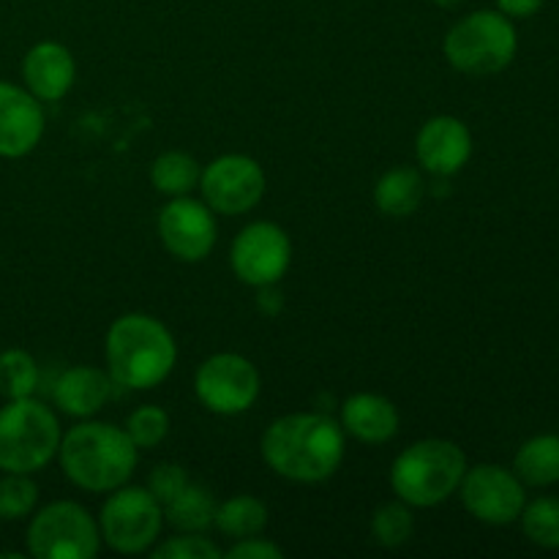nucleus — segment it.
I'll use <instances>...</instances> for the list:
<instances>
[{"instance_id":"nucleus-2","label":"nucleus","mask_w":559,"mask_h":559,"mask_svg":"<svg viewBox=\"0 0 559 559\" xmlns=\"http://www.w3.org/2000/svg\"><path fill=\"white\" fill-rule=\"evenodd\" d=\"M58 462L66 478L91 495H109L129 484L140 464V448L123 426L85 418L63 431Z\"/></svg>"},{"instance_id":"nucleus-33","label":"nucleus","mask_w":559,"mask_h":559,"mask_svg":"<svg viewBox=\"0 0 559 559\" xmlns=\"http://www.w3.org/2000/svg\"><path fill=\"white\" fill-rule=\"evenodd\" d=\"M435 5H440V9H456V5H462L464 0H431Z\"/></svg>"},{"instance_id":"nucleus-32","label":"nucleus","mask_w":559,"mask_h":559,"mask_svg":"<svg viewBox=\"0 0 559 559\" xmlns=\"http://www.w3.org/2000/svg\"><path fill=\"white\" fill-rule=\"evenodd\" d=\"M546 5V0H497V11H502L511 20H527V16L538 14Z\"/></svg>"},{"instance_id":"nucleus-27","label":"nucleus","mask_w":559,"mask_h":559,"mask_svg":"<svg viewBox=\"0 0 559 559\" xmlns=\"http://www.w3.org/2000/svg\"><path fill=\"white\" fill-rule=\"evenodd\" d=\"M38 508V484L33 475L5 473L0 478V522H22Z\"/></svg>"},{"instance_id":"nucleus-16","label":"nucleus","mask_w":559,"mask_h":559,"mask_svg":"<svg viewBox=\"0 0 559 559\" xmlns=\"http://www.w3.org/2000/svg\"><path fill=\"white\" fill-rule=\"evenodd\" d=\"M22 80L38 102H60L76 82V60L60 41H38L22 58Z\"/></svg>"},{"instance_id":"nucleus-3","label":"nucleus","mask_w":559,"mask_h":559,"mask_svg":"<svg viewBox=\"0 0 559 559\" xmlns=\"http://www.w3.org/2000/svg\"><path fill=\"white\" fill-rule=\"evenodd\" d=\"M104 358L115 385L151 391L173 374L178 364V344L162 320L142 311H129L107 328Z\"/></svg>"},{"instance_id":"nucleus-31","label":"nucleus","mask_w":559,"mask_h":559,"mask_svg":"<svg viewBox=\"0 0 559 559\" xmlns=\"http://www.w3.org/2000/svg\"><path fill=\"white\" fill-rule=\"evenodd\" d=\"M227 559H284V549L273 540L262 538V535H251V538L233 540L227 551H224Z\"/></svg>"},{"instance_id":"nucleus-23","label":"nucleus","mask_w":559,"mask_h":559,"mask_svg":"<svg viewBox=\"0 0 559 559\" xmlns=\"http://www.w3.org/2000/svg\"><path fill=\"white\" fill-rule=\"evenodd\" d=\"M513 473L530 486L559 484V437L540 435L524 442L513 459Z\"/></svg>"},{"instance_id":"nucleus-9","label":"nucleus","mask_w":559,"mask_h":559,"mask_svg":"<svg viewBox=\"0 0 559 559\" xmlns=\"http://www.w3.org/2000/svg\"><path fill=\"white\" fill-rule=\"evenodd\" d=\"M262 391L260 369L240 353L207 355L194 374V393L202 407L213 415L249 413Z\"/></svg>"},{"instance_id":"nucleus-10","label":"nucleus","mask_w":559,"mask_h":559,"mask_svg":"<svg viewBox=\"0 0 559 559\" xmlns=\"http://www.w3.org/2000/svg\"><path fill=\"white\" fill-rule=\"evenodd\" d=\"M202 202L218 216H246L262 202L267 189L265 169L246 153H224L202 167Z\"/></svg>"},{"instance_id":"nucleus-17","label":"nucleus","mask_w":559,"mask_h":559,"mask_svg":"<svg viewBox=\"0 0 559 559\" xmlns=\"http://www.w3.org/2000/svg\"><path fill=\"white\" fill-rule=\"evenodd\" d=\"M115 380L109 371L98 369V366H71L58 377L52 388L55 409L76 420L93 418L107 407L112 399Z\"/></svg>"},{"instance_id":"nucleus-15","label":"nucleus","mask_w":559,"mask_h":559,"mask_svg":"<svg viewBox=\"0 0 559 559\" xmlns=\"http://www.w3.org/2000/svg\"><path fill=\"white\" fill-rule=\"evenodd\" d=\"M47 118L27 87L0 80V158H25L41 142Z\"/></svg>"},{"instance_id":"nucleus-12","label":"nucleus","mask_w":559,"mask_h":559,"mask_svg":"<svg viewBox=\"0 0 559 559\" xmlns=\"http://www.w3.org/2000/svg\"><path fill=\"white\" fill-rule=\"evenodd\" d=\"M459 497L469 516L491 524V527L519 522L524 506H527V495H524V484L519 480V475L500 464L467 467L462 484H459Z\"/></svg>"},{"instance_id":"nucleus-28","label":"nucleus","mask_w":559,"mask_h":559,"mask_svg":"<svg viewBox=\"0 0 559 559\" xmlns=\"http://www.w3.org/2000/svg\"><path fill=\"white\" fill-rule=\"evenodd\" d=\"M123 429L140 451L158 448L169 435V413L158 404H142L126 418Z\"/></svg>"},{"instance_id":"nucleus-20","label":"nucleus","mask_w":559,"mask_h":559,"mask_svg":"<svg viewBox=\"0 0 559 559\" xmlns=\"http://www.w3.org/2000/svg\"><path fill=\"white\" fill-rule=\"evenodd\" d=\"M216 506L211 489L189 480L186 489L164 506V524H169L175 533H207L216 519Z\"/></svg>"},{"instance_id":"nucleus-24","label":"nucleus","mask_w":559,"mask_h":559,"mask_svg":"<svg viewBox=\"0 0 559 559\" xmlns=\"http://www.w3.org/2000/svg\"><path fill=\"white\" fill-rule=\"evenodd\" d=\"M38 364L27 349L11 347L0 353V396L27 399L38 388Z\"/></svg>"},{"instance_id":"nucleus-4","label":"nucleus","mask_w":559,"mask_h":559,"mask_svg":"<svg viewBox=\"0 0 559 559\" xmlns=\"http://www.w3.org/2000/svg\"><path fill=\"white\" fill-rule=\"evenodd\" d=\"M467 456L453 440L442 437H426L404 448L391 467V489L396 500L407 502L409 508H437L451 500L459 491L464 473H467Z\"/></svg>"},{"instance_id":"nucleus-7","label":"nucleus","mask_w":559,"mask_h":559,"mask_svg":"<svg viewBox=\"0 0 559 559\" xmlns=\"http://www.w3.org/2000/svg\"><path fill=\"white\" fill-rule=\"evenodd\" d=\"M25 544L36 559H93L102 551V533L85 506L55 500L33 511Z\"/></svg>"},{"instance_id":"nucleus-5","label":"nucleus","mask_w":559,"mask_h":559,"mask_svg":"<svg viewBox=\"0 0 559 559\" xmlns=\"http://www.w3.org/2000/svg\"><path fill=\"white\" fill-rule=\"evenodd\" d=\"M58 413L38 399H9L0 407V473L33 475L58 459Z\"/></svg>"},{"instance_id":"nucleus-30","label":"nucleus","mask_w":559,"mask_h":559,"mask_svg":"<svg viewBox=\"0 0 559 559\" xmlns=\"http://www.w3.org/2000/svg\"><path fill=\"white\" fill-rule=\"evenodd\" d=\"M189 480L191 478H189V473H186V467H180V464H175V462H164V464H156V467L151 469L145 489L151 491V495L156 497L164 508L169 500H175V497L186 489V484H189Z\"/></svg>"},{"instance_id":"nucleus-8","label":"nucleus","mask_w":559,"mask_h":559,"mask_svg":"<svg viewBox=\"0 0 559 559\" xmlns=\"http://www.w3.org/2000/svg\"><path fill=\"white\" fill-rule=\"evenodd\" d=\"M102 544L118 555H145L158 544L164 508L145 486H118L109 491L96 516Z\"/></svg>"},{"instance_id":"nucleus-18","label":"nucleus","mask_w":559,"mask_h":559,"mask_svg":"<svg viewBox=\"0 0 559 559\" xmlns=\"http://www.w3.org/2000/svg\"><path fill=\"white\" fill-rule=\"evenodd\" d=\"M344 435L364 445H385L399 435L402 415L396 404L380 393H353L344 399L342 413H338Z\"/></svg>"},{"instance_id":"nucleus-25","label":"nucleus","mask_w":559,"mask_h":559,"mask_svg":"<svg viewBox=\"0 0 559 559\" xmlns=\"http://www.w3.org/2000/svg\"><path fill=\"white\" fill-rule=\"evenodd\" d=\"M415 533V516L413 508L402 500L385 502L371 516V535L382 549H399L407 544Z\"/></svg>"},{"instance_id":"nucleus-29","label":"nucleus","mask_w":559,"mask_h":559,"mask_svg":"<svg viewBox=\"0 0 559 559\" xmlns=\"http://www.w3.org/2000/svg\"><path fill=\"white\" fill-rule=\"evenodd\" d=\"M151 555L156 559H222L224 551L205 533H178L173 538H158Z\"/></svg>"},{"instance_id":"nucleus-21","label":"nucleus","mask_w":559,"mask_h":559,"mask_svg":"<svg viewBox=\"0 0 559 559\" xmlns=\"http://www.w3.org/2000/svg\"><path fill=\"white\" fill-rule=\"evenodd\" d=\"M267 506L251 495H235L229 500L218 502L216 519L213 527L229 540L251 538V535H262L267 527Z\"/></svg>"},{"instance_id":"nucleus-11","label":"nucleus","mask_w":559,"mask_h":559,"mask_svg":"<svg viewBox=\"0 0 559 559\" xmlns=\"http://www.w3.org/2000/svg\"><path fill=\"white\" fill-rule=\"evenodd\" d=\"M293 265V240L276 222H251L229 246V267L249 287H271Z\"/></svg>"},{"instance_id":"nucleus-13","label":"nucleus","mask_w":559,"mask_h":559,"mask_svg":"<svg viewBox=\"0 0 559 559\" xmlns=\"http://www.w3.org/2000/svg\"><path fill=\"white\" fill-rule=\"evenodd\" d=\"M156 229L167 254L189 265L207 260L218 238L216 213L191 194L173 197L158 211Z\"/></svg>"},{"instance_id":"nucleus-26","label":"nucleus","mask_w":559,"mask_h":559,"mask_svg":"<svg viewBox=\"0 0 559 559\" xmlns=\"http://www.w3.org/2000/svg\"><path fill=\"white\" fill-rule=\"evenodd\" d=\"M524 535L540 549H559V497H538L519 516Z\"/></svg>"},{"instance_id":"nucleus-1","label":"nucleus","mask_w":559,"mask_h":559,"mask_svg":"<svg viewBox=\"0 0 559 559\" xmlns=\"http://www.w3.org/2000/svg\"><path fill=\"white\" fill-rule=\"evenodd\" d=\"M347 435L342 424L322 413H289L262 431V462L293 484H322L344 462Z\"/></svg>"},{"instance_id":"nucleus-22","label":"nucleus","mask_w":559,"mask_h":559,"mask_svg":"<svg viewBox=\"0 0 559 559\" xmlns=\"http://www.w3.org/2000/svg\"><path fill=\"white\" fill-rule=\"evenodd\" d=\"M202 164L186 151H164L151 164V183L167 200L186 197L200 186Z\"/></svg>"},{"instance_id":"nucleus-6","label":"nucleus","mask_w":559,"mask_h":559,"mask_svg":"<svg viewBox=\"0 0 559 559\" xmlns=\"http://www.w3.org/2000/svg\"><path fill=\"white\" fill-rule=\"evenodd\" d=\"M442 52L453 69L467 76L500 74L519 52L516 25L502 11L478 9L445 33Z\"/></svg>"},{"instance_id":"nucleus-19","label":"nucleus","mask_w":559,"mask_h":559,"mask_svg":"<svg viewBox=\"0 0 559 559\" xmlns=\"http://www.w3.org/2000/svg\"><path fill=\"white\" fill-rule=\"evenodd\" d=\"M426 200V180L415 167H393L377 180L374 205L391 218H407L418 213Z\"/></svg>"},{"instance_id":"nucleus-14","label":"nucleus","mask_w":559,"mask_h":559,"mask_svg":"<svg viewBox=\"0 0 559 559\" xmlns=\"http://www.w3.org/2000/svg\"><path fill=\"white\" fill-rule=\"evenodd\" d=\"M415 156L429 175L451 178L473 158V131L453 115H435L415 136Z\"/></svg>"}]
</instances>
